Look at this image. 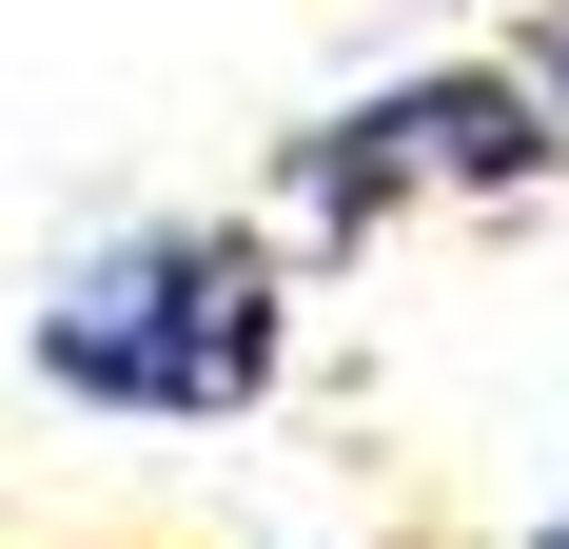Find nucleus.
<instances>
[{
	"label": "nucleus",
	"mask_w": 569,
	"mask_h": 549,
	"mask_svg": "<svg viewBox=\"0 0 569 549\" xmlns=\"http://www.w3.org/2000/svg\"><path fill=\"white\" fill-rule=\"evenodd\" d=\"M295 295L315 274H295L276 217H118L20 315V373L59 412H118V432H236L295 373Z\"/></svg>",
	"instance_id": "f257e3e1"
},
{
	"label": "nucleus",
	"mask_w": 569,
	"mask_h": 549,
	"mask_svg": "<svg viewBox=\"0 0 569 549\" xmlns=\"http://www.w3.org/2000/svg\"><path fill=\"white\" fill-rule=\"evenodd\" d=\"M511 197H550L530 59H412V79H373V99L295 118L256 217L295 236V274H335V256H373V236H412V217H511Z\"/></svg>",
	"instance_id": "f03ea898"
},
{
	"label": "nucleus",
	"mask_w": 569,
	"mask_h": 549,
	"mask_svg": "<svg viewBox=\"0 0 569 549\" xmlns=\"http://www.w3.org/2000/svg\"><path fill=\"white\" fill-rule=\"evenodd\" d=\"M511 59H530V118H550V197H569V0H550V20H530Z\"/></svg>",
	"instance_id": "7ed1b4c3"
},
{
	"label": "nucleus",
	"mask_w": 569,
	"mask_h": 549,
	"mask_svg": "<svg viewBox=\"0 0 569 549\" xmlns=\"http://www.w3.org/2000/svg\"><path fill=\"white\" fill-rule=\"evenodd\" d=\"M393 549H569V510H550V530H393Z\"/></svg>",
	"instance_id": "20e7f679"
}]
</instances>
